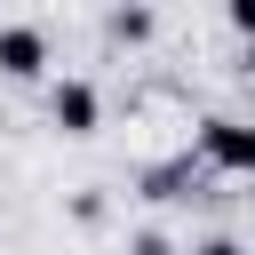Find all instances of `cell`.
Returning <instances> with one entry per match:
<instances>
[{
	"label": "cell",
	"instance_id": "cell-1",
	"mask_svg": "<svg viewBox=\"0 0 255 255\" xmlns=\"http://www.w3.org/2000/svg\"><path fill=\"white\" fill-rule=\"evenodd\" d=\"M199 159L223 175H255V120H199Z\"/></svg>",
	"mask_w": 255,
	"mask_h": 255
},
{
	"label": "cell",
	"instance_id": "cell-2",
	"mask_svg": "<svg viewBox=\"0 0 255 255\" xmlns=\"http://www.w3.org/2000/svg\"><path fill=\"white\" fill-rule=\"evenodd\" d=\"M48 112H56V128H64V135H96V120H104V96H96L88 80H56Z\"/></svg>",
	"mask_w": 255,
	"mask_h": 255
},
{
	"label": "cell",
	"instance_id": "cell-3",
	"mask_svg": "<svg viewBox=\"0 0 255 255\" xmlns=\"http://www.w3.org/2000/svg\"><path fill=\"white\" fill-rule=\"evenodd\" d=\"M48 64V32L40 24H0V72L8 80H40Z\"/></svg>",
	"mask_w": 255,
	"mask_h": 255
},
{
	"label": "cell",
	"instance_id": "cell-4",
	"mask_svg": "<svg viewBox=\"0 0 255 255\" xmlns=\"http://www.w3.org/2000/svg\"><path fill=\"white\" fill-rule=\"evenodd\" d=\"M112 40H151V8H120L112 16Z\"/></svg>",
	"mask_w": 255,
	"mask_h": 255
},
{
	"label": "cell",
	"instance_id": "cell-5",
	"mask_svg": "<svg viewBox=\"0 0 255 255\" xmlns=\"http://www.w3.org/2000/svg\"><path fill=\"white\" fill-rule=\"evenodd\" d=\"M183 175H191L183 159H175V167H151V175H143V199H175V183H183Z\"/></svg>",
	"mask_w": 255,
	"mask_h": 255
},
{
	"label": "cell",
	"instance_id": "cell-6",
	"mask_svg": "<svg viewBox=\"0 0 255 255\" xmlns=\"http://www.w3.org/2000/svg\"><path fill=\"white\" fill-rule=\"evenodd\" d=\"M135 255H175V247H167V231H143V239H135Z\"/></svg>",
	"mask_w": 255,
	"mask_h": 255
},
{
	"label": "cell",
	"instance_id": "cell-7",
	"mask_svg": "<svg viewBox=\"0 0 255 255\" xmlns=\"http://www.w3.org/2000/svg\"><path fill=\"white\" fill-rule=\"evenodd\" d=\"M231 24H239V32L255 40V0H231Z\"/></svg>",
	"mask_w": 255,
	"mask_h": 255
},
{
	"label": "cell",
	"instance_id": "cell-8",
	"mask_svg": "<svg viewBox=\"0 0 255 255\" xmlns=\"http://www.w3.org/2000/svg\"><path fill=\"white\" fill-rule=\"evenodd\" d=\"M191 255H239V239H207V247H191Z\"/></svg>",
	"mask_w": 255,
	"mask_h": 255
},
{
	"label": "cell",
	"instance_id": "cell-9",
	"mask_svg": "<svg viewBox=\"0 0 255 255\" xmlns=\"http://www.w3.org/2000/svg\"><path fill=\"white\" fill-rule=\"evenodd\" d=\"M247 72H255V40H247Z\"/></svg>",
	"mask_w": 255,
	"mask_h": 255
}]
</instances>
